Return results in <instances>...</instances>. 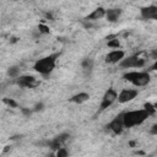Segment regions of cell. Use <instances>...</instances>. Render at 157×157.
Returning a JSON list of instances; mask_svg holds the SVG:
<instances>
[{"mask_svg":"<svg viewBox=\"0 0 157 157\" xmlns=\"http://www.w3.org/2000/svg\"><path fill=\"white\" fill-rule=\"evenodd\" d=\"M124 117V125L125 128H132V126H137L141 125L148 117V112L142 109H137V110H130V112H125L123 113Z\"/></svg>","mask_w":157,"mask_h":157,"instance_id":"cell-1","label":"cell"},{"mask_svg":"<svg viewBox=\"0 0 157 157\" xmlns=\"http://www.w3.org/2000/svg\"><path fill=\"white\" fill-rule=\"evenodd\" d=\"M59 56V54H52V55H48V56H44L42 59H38L36 63H34V66L33 69L43 75V76H48L55 67V64H56V58Z\"/></svg>","mask_w":157,"mask_h":157,"instance_id":"cell-2","label":"cell"},{"mask_svg":"<svg viewBox=\"0 0 157 157\" xmlns=\"http://www.w3.org/2000/svg\"><path fill=\"white\" fill-rule=\"evenodd\" d=\"M123 77L136 87H144L151 81V76L147 71H129L124 74Z\"/></svg>","mask_w":157,"mask_h":157,"instance_id":"cell-3","label":"cell"},{"mask_svg":"<svg viewBox=\"0 0 157 157\" xmlns=\"http://www.w3.org/2000/svg\"><path fill=\"white\" fill-rule=\"evenodd\" d=\"M145 63H146L145 59H141L137 55H131V56L124 58L120 61V66L123 69H139V67H142Z\"/></svg>","mask_w":157,"mask_h":157,"instance_id":"cell-4","label":"cell"},{"mask_svg":"<svg viewBox=\"0 0 157 157\" xmlns=\"http://www.w3.org/2000/svg\"><path fill=\"white\" fill-rule=\"evenodd\" d=\"M115 101H118V93L114 88H108L102 98L101 102V110H104L107 108H109Z\"/></svg>","mask_w":157,"mask_h":157,"instance_id":"cell-5","label":"cell"},{"mask_svg":"<svg viewBox=\"0 0 157 157\" xmlns=\"http://www.w3.org/2000/svg\"><path fill=\"white\" fill-rule=\"evenodd\" d=\"M107 128H108L109 130H112V132L115 134V135L121 134L123 130H124V128H125V125H124V117H123V113L118 114V115H117V117L108 124Z\"/></svg>","mask_w":157,"mask_h":157,"instance_id":"cell-6","label":"cell"},{"mask_svg":"<svg viewBox=\"0 0 157 157\" xmlns=\"http://www.w3.org/2000/svg\"><path fill=\"white\" fill-rule=\"evenodd\" d=\"M137 90H131V88H124L118 93V102L119 103H128L131 102L136 96H137Z\"/></svg>","mask_w":157,"mask_h":157,"instance_id":"cell-7","label":"cell"},{"mask_svg":"<svg viewBox=\"0 0 157 157\" xmlns=\"http://www.w3.org/2000/svg\"><path fill=\"white\" fill-rule=\"evenodd\" d=\"M125 56V53L120 49H114L112 52H109L107 55H105V61L108 64H117V63H120Z\"/></svg>","mask_w":157,"mask_h":157,"instance_id":"cell-8","label":"cell"},{"mask_svg":"<svg viewBox=\"0 0 157 157\" xmlns=\"http://www.w3.org/2000/svg\"><path fill=\"white\" fill-rule=\"evenodd\" d=\"M37 83H38L37 80L29 75H23V76L17 77V85L22 88H32V87L37 86Z\"/></svg>","mask_w":157,"mask_h":157,"instance_id":"cell-9","label":"cell"},{"mask_svg":"<svg viewBox=\"0 0 157 157\" xmlns=\"http://www.w3.org/2000/svg\"><path fill=\"white\" fill-rule=\"evenodd\" d=\"M69 140V134H60L58 136H55L50 142H49V146L53 148V150H58L60 147H63V145Z\"/></svg>","mask_w":157,"mask_h":157,"instance_id":"cell-10","label":"cell"},{"mask_svg":"<svg viewBox=\"0 0 157 157\" xmlns=\"http://www.w3.org/2000/svg\"><path fill=\"white\" fill-rule=\"evenodd\" d=\"M141 17L145 20H153L155 16L157 15V6L155 5H150V6H145L141 9Z\"/></svg>","mask_w":157,"mask_h":157,"instance_id":"cell-11","label":"cell"},{"mask_svg":"<svg viewBox=\"0 0 157 157\" xmlns=\"http://www.w3.org/2000/svg\"><path fill=\"white\" fill-rule=\"evenodd\" d=\"M120 16H121V9L113 7V9H108L105 11V18L109 22H117Z\"/></svg>","mask_w":157,"mask_h":157,"instance_id":"cell-12","label":"cell"},{"mask_svg":"<svg viewBox=\"0 0 157 157\" xmlns=\"http://www.w3.org/2000/svg\"><path fill=\"white\" fill-rule=\"evenodd\" d=\"M105 11L107 10H104L103 7H97L96 10H93L87 17H86V20L87 21H96V20H101V18H103V17H105Z\"/></svg>","mask_w":157,"mask_h":157,"instance_id":"cell-13","label":"cell"},{"mask_svg":"<svg viewBox=\"0 0 157 157\" xmlns=\"http://www.w3.org/2000/svg\"><path fill=\"white\" fill-rule=\"evenodd\" d=\"M88 98H90V94H88V93H86V92H80V93L72 96V97L70 98V102L76 103V104H81V103L88 101Z\"/></svg>","mask_w":157,"mask_h":157,"instance_id":"cell-14","label":"cell"},{"mask_svg":"<svg viewBox=\"0 0 157 157\" xmlns=\"http://www.w3.org/2000/svg\"><path fill=\"white\" fill-rule=\"evenodd\" d=\"M93 60L91 59V58H86V59H83L82 60V63H81V67H82V70L86 72V74H91V71L93 70Z\"/></svg>","mask_w":157,"mask_h":157,"instance_id":"cell-15","label":"cell"},{"mask_svg":"<svg viewBox=\"0 0 157 157\" xmlns=\"http://www.w3.org/2000/svg\"><path fill=\"white\" fill-rule=\"evenodd\" d=\"M7 75L10 77H18L20 76V67L18 66H11L7 69Z\"/></svg>","mask_w":157,"mask_h":157,"instance_id":"cell-16","label":"cell"},{"mask_svg":"<svg viewBox=\"0 0 157 157\" xmlns=\"http://www.w3.org/2000/svg\"><path fill=\"white\" fill-rule=\"evenodd\" d=\"M144 109H145V110H147L150 115H153V114L156 113V108H155V105H153L152 103H148V102L144 104Z\"/></svg>","mask_w":157,"mask_h":157,"instance_id":"cell-17","label":"cell"},{"mask_svg":"<svg viewBox=\"0 0 157 157\" xmlns=\"http://www.w3.org/2000/svg\"><path fill=\"white\" fill-rule=\"evenodd\" d=\"M107 45H108L109 48L118 49V48L120 47V43H119V40L115 38V39H109V40H108V43H107Z\"/></svg>","mask_w":157,"mask_h":157,"instance_id":"cell-18","label":"cell"},{"mask_svg":"<svg viewBox=\"0 0 157 157\" xmlns=\"http://www.w3.org/2000/svg\"><path fill=\"white\" fill-rule=\"evenodd\" d=\"M38 31H39V33H43V34H48V33L50 32L49 27H48V26H45V25H43V23L38 25Z\"/></svg>","mask_w":157,"mask_h":157,"instance_id":"cell-19","label":"cell"},{"mask_svg":"<svg viewBox=\"0 0 157 157\" xmlns=\"http://www.w3.org/2000/svg\"><path fill=\"white\" fill-rule=\"evenodd\" d=\"M2 102H4L5 104H7V105L12 107V108H17V107H18V104H17L13 99H11V98H10V99H9V98H4V99H2Z\"/></svg>","mask_w":157,"mask_h":157,"instance_id":"cell-20","label":"cell"},{"mask_svg":"<svg viewBox=\"0 0 157 157\" xmlns=\"http://www.w3.org/2000/svg\"><path fill=\"white\" fill-rule=\"evenodd\" d=\"M56 156H58V157H66V156H67V151L65 150V147H60V148H58V151H56Z\"/></svg>","mask_w":157,"mask_h":157,"instance_id":"cell-21","label":"cell"},{"mask_svg":"<svg viewBox=\"0 0 157 157\" xmlns=\"http://www.w3.org/2000/svg\"><path fill=\"white\" fill-rule=\"evenodd\" d=\"M43 103H37L36 105H34V109H33V112H39V110H42L43 109Z\"/></svg>","mask_w":157,"mask_h":157,"instance_id":"cell-22","label":"cell"},{"mask_svg":"<svg viewBox=\"0 0 157 157\" xmlns=\"http://www.w3.org/2000/svg\"><path fill=\"white\" fill-rule=\"evenodd\" d=\"M150 132H151L152 135H157V123L152 125V128H151V130H150Z\"/></svg>","mask_w":157,"mask_h":157,"instance_id":"cell-23","label":"cell"},{"mask_svg":"<svg viewBox=\"0 0 157 157\" xmlns=\"http://www.w3.org/2000/svg\"><path fill=\"white\" fill-rule=\"evenodd\" d=\"M21 110H22V113H23L25 115H31V113H32V110H29V109H26V108H22Z\"/></svg>","mask_w":157,"mask_h":157,"instance_id":"cell-24","label":"cell"},{"mask_svg":"<svg viewBox=\"0 0 157 157\" xmlns=\"http://www.w3.org/2000/svg\"><path fill=\"white\" fill-rule=\"evenodd\" d=\"M151 70H155V71H157V58L155 59V63L152 64V66H151Z\"/></svg>","mask_w":157,"mask_h":157,"instance_id":"cell-25","label":"cell"},{"mask_svg":"<svg viewBox=\"0 0 157 157\" xmlns=\"http://www.w3.org/2000/svg\"><path fill=\"white\" fill-rule=\"evenodd\" d=\"M153 105H155V108H156V112H157V102H156V103H153Z\"/></svg>","mask_w":157,"mask_h":157,"instance_id":"cell-26","label":"cell"}]
</instances>
